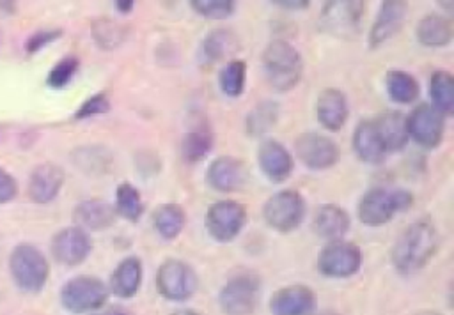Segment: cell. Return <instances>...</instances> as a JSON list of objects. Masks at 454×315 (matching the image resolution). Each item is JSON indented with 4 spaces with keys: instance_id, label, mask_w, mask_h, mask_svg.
Masks as SVG:
<instances>
[{
    "instance_id": "cell-1",
    "label": "cell",
    "mask_w": 454,
    "mask_h": 315,
    "mask_svg": "<svg viewBox=\"0 0 454 315\" xmlns=\"http://www.w3.org/2000/svg\"><path fill=\"white\" fill-rule=\"evenodd\" d=\"M440 239L434 223L429 218H419L410 223L395 239L390 260L397 273L411 274L429 264L438 250Z\"/></svg>"
},
{
    "instance_id": "cell-2",
    "label": "cell",
    "mask_w": 454,
    "mask_h": 315,
    "mask_svg": "<svg viewBox=\"0 0 454 315\" xmlns=\"http://www.w3.org/2000/svg\"><path fill=\"white\" fill-rule=\"evenodd\" d=\"M268 83L278 92L293 90L303 74L301 53L286 39L270 41L261 55Z\"/></svg>"
},
{
    "instance_id": "cell-3",
    "label": "cell",
    "mask_w": 454,
    "mask_h": 315,
    "mask_svg": "<svg viewBox=\"0 0 454 315\" xmlns=\"http://www.w3.org/2000/svg\"><path fill=\"white\" fill-rule=\"evenodd\" d=\"M413 204L411 191L404 188L374 186L369 188L358 200L356 218L365 227H381L392 218L406 211Z\"/></svg>"
},
{
    "instance_id": "cell-4",
    "label": "cell",
    "mask_w": 454,
    "mask_h": 315,
    "mask_svg": "<svg viewBox=\"0 0 454 315\" xmlns=\"http://www.w3.org/2000/svg\"><path fill=\"white\" fill-rule=\"evenodd\" d=\"M9 273L16 287L23 292H39L50 276L46 255L30 242H20L9 255Z\"/></svg>"
},
{
    "instance_id": "cell-5",
    "label": "cell",
    "mask_w": 454,
    "mask_h": 315,
    "mask_svg": "<svg viewBox=\"0 0 454 315\" xmlns=\"http://www.w3.org/2000/svg\"><path fill=\"white\" fill-rule=\"evenodd\" d=\"M305 214V198L296 189H280L273 193L262 205L264 223L278 234H289L296 230L303 223Z\"/></svg>"
},
{
    "instance_id": "cell-6",
    "label": "cell",
    "mask_w": 454,
    "mask_h": 315,
    "mask_svg": "<svg viewBox=\"0 0 454 315\" xmlns=\"http://www.w3.org/2000/svg\"><path fill=\"white\" fill-rule=\"evenodd\" d=\"M108 296L106 283L90 274L74 276L60 288V303L71 313L98 311L105 306Z\"/></svg>"
},
{
    "instance_id": "cell-7",
    "label": "cell",
    "mask_w": 454,
    "mask_h": 315,
    "mask_svg": "<svg viewBox=\"0 0 454 315\" xmlns=\"http://www.w3.org/2000/svg\"><path fill=\"white\" fill-rule=\"evenodd\" d=\"M364 2L360 0H330L319 12V28L337 39H353L360 32Z\"/></svg>"
},
{
    "instance_id": "cell-8",
    "label": "cell",
    "mask_w": 454,
    "mask_h": 315,
    "mask_svg": "<svg viewBox=\"0 0 454 315\" xmlns=\"http://www.w3.org/2000/svg\"><path fill=\"white\" fill-rule=\"evenodd\" d=\"M156 288L161 297L168 301H186L199 287L195 269L181 258H167L156 271Z\"/></svg>"
},
{
    "instance_id": "cell-9",
    "label": "cell",
    "mask_w": 454,
    "mask_h": 315,
    "mask_svg": "<svg viewBox=\"0 0 454 315\" xmlns=\"http://www.w3.org/2000/svg\"><path fill=\"white\" fill-rule=\"evenodd\" d=\"M247 209L236 200H218L206 209L204 227L216 242L234 241L247 225Z\"/></svg>"
},
{
    "instance_id": "cell-10",
    "label": "cell",
    "mask_w": 454,
    "mask_h": 315,
    "mask_svg": "<svg viewBox=\"0 0 454 315\" xmlns=\"http://www.w3.org/2000/svg\"><path fill=\"white\" fill-rule=\"evenodd\" d=\"M362 260V250L355 242L339 239L326 242L319 250L316 267L326 278H349L358 273Z\"/></svg>"
},
{
    "instance_id": "cell-11",
    "label": "cell",
    "mask_w": 454,
    "mask_h": 315,
    "mask_svg": "<svg viewBox=\"0 0 454 315\" xmlns=\"http://www.w3.org/2000/svg\"><path fill=\"white\" fill-rule=\"evenodd\" d=\"M259 278L250 273L229 278L218 292V306L223 315H252L259 296Z\"/></svg>"
},
{
    "instance_id": "cell-12",
    "label": "cell",
    "mask_w": 454,
    "mask_h": 315,
    "mask_svg": "<svg viewBox=\"0 0 454 315\" xmlns=\"http://www.w3.org/2000/svg\"><path fill=\"white\" fill-rule=\"evenodd\" d=\"M408 138L424 149H436L445 133V117L429 103H419L404 115Z\"/></svg>"
},
{
    "instance_id": "cell-13",
    "label": "cell",
    "mask_w": 454,
    "mask_h": 315,
    "mask_svg": "<svg viewBox=\"0 0 454 315\" xmlns=\"http://www.w3.org/2000/svg\"><path fill=\"white\" fill-rule=\"evenodd\" d=\"M51 257L67 267L80 265L92 251V239L89 232L78 225H69L57 230L50 241Z\"/></svg>"
},
{
    "instance_id": "cell-14",
    "label": "cell",
    "mask_w": 454,
    "mask_h": 315,
    "mask_svg": "<svg viewBox=\"0 0 454 315\" xmlns=\"http://www.w3.org/2000/svg\"><path fill=\"white\" fill-rule=\"evenodd\" d=\"M294 152L300 163L310 170H326L339 161L337 143L321 133L307 131L294 140Z\"/></svg>"
},
{
    "instance_id": "cell-15",
    "label": "cell",
    "mask_w": 454,
    "mask_h": 315,
    "mask_svg": "<svg viewBox=\"0 0 454 315\" xmlns=\"http://www.w3.org/2000/svg\"><path fill=\"white\" fill-rule=\"evenodd\" d=\"M247 181V165L234 156H218L206 168V184L218 193H234L241 189Z\"/></svg>"
},
{
    "instance_id": "cell-16",
    "label": "cell",
    "mask_w": 454,
    "mask_h": 315,
    "mask_svg": "<svg viewBox=\"0 0 454 315\" xmlns=\"http://www.w3.org/2000/svg\"><path fill=\"white\" fill-rule=\"evenodd\" d=\"M317 310L316 292L303 283L280 287L270 299L271 315H314Z\"/></svg>"
},
{
    "instance_id": "cell-17",
    "label": "cell",
    "mask_w": 454,
    "mask_h": 315,
    "mask_svg": "<svg viewBox=\"0 0 454 315\" xmlns=\"http://www.w3.org/2000/svg\"><path fill=\"white\" fill-rule=\"evenodd\" d=\"M66 182V172L57 163H41L32 168L28 175L27 193L34 204L44 205L53 202Z\"/></svg>"
},
{
    "instance_id": "cell-18",
    "label": "cell",
    "mask_w": 454,
    "mask_h": 315,
    "mask_svg": "<svg viewBox=\"0 0 454 315\" xmlns=\"http://www.w3.org/2000/svg\"><path fill=\"white\" fill-rule=\"evenodd\" d=\"M257 165L268 181L278 184L293 173L294 159L278 140L264 138L257 149Z\"/></svg>"
},
{
    "instance_id": "cell-19",
    "label": "cell",
    "mask_w": 454,
    "mask_h": 315,
    "mask_svg": "<svg viewBox=\"0 0 454 315\" xmlns=\"http://www.w3.org/2000/svg\"><path fill=\"white\" fill-rule=\"evenodd\" d=\"M408 14V4L403 0H385L381 2L374 23L369 30V46L378 48L388 39H392L404 25Z\"/></svg>"
},
{
    "instance_id": "cell-20",
    "label": "cell",
    "mask_w": 454,
    "mask_h": 315,
    "mask_svg": "<svg viewBox=\"0 0 454 315\" xmlns=\"http://www.w3.org/2000/svg\"><path fill=\"white\" fill-rule=\"evenodd\" d=\"M351 149L362 163L380 165L388 156L374 119H362L351 136Z\"/></svg>"
},
{
    "instance_id": "cell-21",
    "label": "cell",
    "mask_w": 454,
    "mask_h": 315,
    "mask_svg": "<svg viewBox=\"0 0 454 315\" xmlns=\"http://www.w3.org/2000/svg\"><path fill=\"white\" fill-rule=\"evenodd\" d=\"M349 115L348 97L340 88H323L316 101V119L326 131H339L344 127Z\"/></svg>"
},
{
    "instance_id": "cell-22",
    "label": "cell",
    "mask_w": 454,
    "mask_h": 315,
    "mask_svg": "<svg viewBox=\"0 0 454 315\" xmlns=\"http://www.w3.org/2000/svg\"><path fill=\"white\" fill-rule=\"evenodd\" d=\"M351 227L349 212L337 204H323L314 211L312 228L317 237L330 241L342 239Z\"/></svg>"
},
{
    "instance_id": "cell-23",
    "label": "cell",
    "mask_w": 454,
    "mask_h": 315,
    "mask_svg": "<svg viewBox=\"0 0 454 315\" xmlns=\"http://www.w3.org/2000/svg\"><path fill=\"white\" fill-rule=\"evenodd\" d=\"M73 218L74 225L83 228L85 232H99L110 228L115 223L117 212L112 204L99 198H89L76 204Z\"/></svg>"
},
{
    "instance_id": "cell-24",
    "label": "cell",
    "mask_w": 454,
    "mask_h": 315,
    "mask_svg": "<svg viewBox=\"0 0 454 315\" xmlns=\"http://www.w3.org/2000/svg\"><path fill=\"white\" fill-rule=\"evenodd\" d=\"M142 274H144V267L138 257L131 255L122 258L110 274V281L106 285L108 292L121 299L133 297L140 288Z\"/></svg>"
},
{
    "instance_id": "cell-25",
    "label": "cell",
    "mask_w": 454,
    "mask_h": 315,
    "mask_svg": "<svg viewBox=\"0 0 454 315\" xmlns=\"http://www.w3.org/2000/svg\"><path fill=\"white\" fill-rule=\"evenodd\" d=\"M452 35H454L452 21L436 12L422 16L415 28V37L419 44L426 48H443L450 44Z\"/></svg>"
},
{
    "instance_id": "cell-26",
    "label": "cell",
    "mask_w": 454,
    "mask_h": 315,
    "mask_svg": "<svg viewBox=\"0 0 454 315\" xmlns=\"http://www.w3.org/2000/svg\"><path fill=\"white\" fill-rule=\"evenodd\" d=\"M151 223L161 239L172 241L186 227V211L179 204H160L151 214Z\"/></svg>"
},
{
    "instance_id": "cell-27",
    "label": "cell",
    "mask_w": 454,
    "mask_h": 315,
    "mask_svg": "<svg viewBox=\"0 0 454 315\" xmlns=\"http://www.w3.org/2000/svg\"><path fill=\"white\" fill-rule=\"evenodd\" d=\"M128 34H129L128 25L114 18L101 16L90 21V37L94 44L103 51L117 50L128 39Z\"/></svg>"
},
{
    "instance_id": "cell-28",
    "label": "cell",
    "mask_w": 454,
    "mask_h": 315,
    "mask_svg": "<svg viewBox=\"0 0 454 315\" xmlns=\"http://www.w3.org/2000/svg\"><path fill=\"white\" fill-rule=\"evenodd\" d=\"M385 90L392 103L411 104L420 94V85L413 74L403 69H388L385 73Z\"/></svg>"
},
{
    "instance_id": "cell-29",
    "label": "cell",
    "mask_w": 454,
    "mask_h": 315,
    "mask_svg": "<svg viewBox=\"0 0 454 315\" xmlns=\"http://www.w3.org/2000/svg\"><path fill=\"white\" fill-rule=\"evenodd\" d=\"M374 120H376L378 131L383 138V143H385L388 154L403 150L408 145L410 138L406 133L404 115L401 111L390 110V111H385V113L374 117Z\"/></svg>"
},
{
    "instance_id": "cell-30",
    "label": "cell",
    "mask_w": 454,
    "mask_h": 315,
    "mask_svg": "<svg viewBox=\"0 0 454 315\" xmlns=\"http://www.w3.org/2000/svg\"><path fill=\"white\" fill-rule=\"evenodd\" d=\"M206 62H220L239 50V41L231 28H213L206 34L200 44Z\"/></svg>"
},
{
    "instance_id": "cell-31",
    "label": "cell",
    "mask_w": 454,
    "mask_h": 315,
    "mask_svg": "<svg viewBox=\"0 0 454 315\" xmlns=\"http://www.w3.org/2000/svg\"><path fill=\"white\" fill-rule=\"evenodd\" d=\"M280 117V104L273 99L259 101L245 117V131L252 138L268 134Z\"/></svg>"
},
{
    "instance_id": "cell-32",
    "label": "cell",
    "mask_w": 454,
    "mask_h": 315,
    "mask_svg": "<svg viewBox=\"0 0 454 315\" xmlns=\"http://www.w3.org/2000/svg\"><path fill=\"white\" fill-rule=\"evenodd\" d=\"M429 97V104L443 117H450L454 113V78L449 71L438 69L431 74Z\"/></svg>"
},
{
    "instance_id": "cell-33",
    "label": "cell",
    "mask_w": 454,
    "mask_h": 315,
    "mask_svg": "<svg viewBox=\"0 0 454 315\" xmlns=\"http://www.w3.org/2000/svg\"><path fill=\"white\" fill-rule=\"evenodd\" d=\"M215 138L207 126H195L181 138V158L186 163H199L202 161L213 149Z\"/></svg>"
},
{
    "instance_id": "cell-34",
    "label": "cell",
    "mask_w": 454,
    "mask_h": 315,
    "mask_svg": "<svg viewBox=\"0 0 454 315\" xmlns=\"http://www.w3.org/2000/svg\"><path fill=\"white\" fill-rule=\"evenodd\" d=\"M114 209H115L117 216H122L124 219H128L131 223H137L142 218L144 211H145L142 195L137 189V186H133L128 181L119 182L117 188H115Z\"/></svg>"
},
{
    "instance_id": "cell-35",
    "label": "cell",
    "mask_w": 454,
    "mask_h": 315,
    "mask_svg": "<svg viewBox=\"0 0 454 315\" xmlns=\"http://www.w3.org/2000/svg\"><path fill=\"white\" fill-rule=\"evenodd\" d=\"M247 85V62L239 58L227 60L218 71V87L227 97H239Z\"/></svg>"
},
{
    "instance_id": "cell-36",
    "label": "cell",
    "mask_w": 454,
    "mask_h": 315,
    "mask_svg": "<svg viewBox=\"0 0 454 315\" xmlns=\"http://www.w3.org/2000/svg\"><path fill=\"white\" fill-rule=\"evenodd\" d=\"M74 165L80 166L87 173H103L108 170L112 163V154L99 145L76 147L73 152Z\"/></svg>"
},
{
    "instance_id": "cell-37",
    "label": "cell",
    "mask_w": 454,
    "mask_h": 315,
    "mask_svg": "<svg viewBox=\"0 0 454 315\" xmlns=\"http://www.w3.org/2000/svg\"><path fill=\"white\" fill-rule=\"evenodd\" d=\"M80 60L74 55H66L55 62V65L48 71L46 85L53 90H60L71 83L74 74L78 73Z\"/></svg>"
},
{
    "instance_id": "cell-38",
    "label": "cell",
    "mask_w": 454,
    "mask_h": 315,
    "mask_svg": "<svg viewBox=\"0 0 454 315\" xmlns=\"http://www.w3.org/2000/svg\"><path fill=\"white\" fill-rule=\"evenodd\" d=\"M190 5L206 19H227L236 11V2L232 0H192Z\"/></svg>"
},
{
    "instance_id": "cell-39",
    "label": "cell",
    "mask_w": 454,
    "mask_h": 315,
    "mask_svg": "<svg viewBox=\"0 0 454 315\" xmlns=\"http://www.w3.org/2000/svg\"><path fill=\"white\" fill-rule=\"evenodd\" d=\"M112 108V101L108 97L106 92H98V94H92L90 97H87L74 111V119L76 120H85V119H92V117H98V115H103L106 111H110Z\"/></svg>"
},
{
    "instance_id": "cell-40",
    "label": "cell",
    "mask_w": 454,
    "mask_h": 315,
    "mask_svg": "<svg viewBox=\"0 0 454 315\" xmlns=\"http://www.w3.org/2000/svg\"><path fill=\"white\" fill-rule=\"evenodd\" d=\"M62 30L60 28H46V30H37L34 34L28 35V39L25 41V51L27 53H37L43 48H46L48 44L55 42L57 39H60Z\"/></svg>"
},
{
    "instance_id": "cell-41",
    "label": "cell",
    "mask_w": 454,
    "mask_h": 315,
    "mask_svg": "<svg viewBox=\"0 0 454 315\" xmlns=\"http://www.w3.org/2000/svg\"><path fill=\"white\" fill-rule=\"evenodd\" d=\"M18 195V181L12 173L0 166V205L14 200Z\"/></svg>"
},
{
    "instance_id": "cell-42",
    "label": "cell",
    "mask_w": 454,
    "mask_h": 315,
    "mask_svg": "<svg viewBox=\"0 0 454 315\" xmlns=\"http://www.w3.org/2000/svg\"><path fill=\"white\" fill-rule=\"evenodd\" d=\"M271 5H278L280 9H287V11H303L310 5L309 0H271Z\"/></svg>"
},
{
    "instance_id": "cell-43",
    "label": "cell",
    "mask_w": 454,
    "mask_h": 315,
    "mask_svg": "<svg viewBox=\"0 0 454 315\" xmlns=\"http://www.w3.org/2000/svg\"><path fill=\"white\" fill-rule=\"evenodd\" d=\"M114 5H115V9H117L119 12L128 14V12H131V11H133L135 2H133V0H115V2H114Z\"/></svg>"
},
{
    "instance_id": "cell-44",
    "label": "cell",
    "mask_w": 454,
    "mask_h": 315,
    "mask_svg": "<svg viewBox=\"0 0 454 315\" xmlns=\"http://www.w3.org/2000/svg\"><path fill=\"white\" fill-rule=\"evenodd\" d=\"M96 315H131V311H128V310H124L121 306H114V308H106V310H103V311H99Z\"/></svg>"
},
{
    "instance_id": "cell-45",
    "label": "cell",
    "mask_w": 454,
    "mask_h": 315,
    "mask_svg": "<svg viewBox=\"0 0 454 315\" xmlns=\"http://www.w3.org/2000/svg\"><path fill=\"white\" fill-rule=\"evenodd\" d=\"M170 315H200V313H199V311H195V310L183 308V310H176V311H172Z\"/></svg>"
},
{
    "instance_id": "cell-46",
    "label": "cell",
    "mask_w": 454,
    "mask_h": 315,
    "mask_svg": "<svg viewBox=\"0 0 454 315\" xmlns=\"http://www.w3.org/2000/svg\"><path fill=\"white\" fill-rule=\"evenodd\" d=\"M413 315H442L440 311H434V310H420V311H417V313H413Z\"/></svg>"
}]
</instances>
